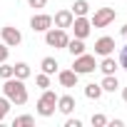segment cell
I'll return each instance as SVG.
<instances>
[{
  "label": "cell",
  "mask_w": 127,
  "mask_h": 127,
  "mask_svg": "<svg viewBox=\"0 0 127 127\" xmlns=\"http://www.w3.org/2000/svg\"><path fill=\"white\" fill-rule=\"evenodd\" d=\"M122 100H125V102H127V85H125V87H122Z\"/></svg>",
  "instance_id": "cell-30"
},
{
  "label": "cell",
  "mask_w": 127,
  "mask_h": 127,
  "mask_svg": "<svg viewBox=\"0 0 127 127\" xmlns=\"http://www.w3.org/2000/svg\"><path fill=\"white\" fill-rule=\"evenodd\" d=\"M30 125H35V117L32 115H20V117L13 120V127H30Z\"/></svg>",
  "instance_id": "cell-20"
},
{
  "label": "cell",
  "mask_w": 127,
  "mask_h": 127,
  "mask_svg": "<svg viewBox=\"0 0 127 127\" xmlns=\"http://www.w3.org/2000/svg\"><path fill=\"white\" fill-rule=\"evenodd\" d=\"M117 62H120V67H122V70H127V42L120 47V57H117Z\"/></svg>",
  "instance_id": "cell-24"
},
{
  "label": "cell",
  "mask_w": 127,
  "mask_h": 127,
  "mask_svg": "<svg viewBox=\"0 0 127 127\" xmlns=\"http://www.w3.org/2000/svg\"><path fill=\"white\" fill-rule=\"evenodd\" d=\"M115 47H117V45H115V37H110V35H102V37L95 40V55H100V57L112 55Z\"/></svg>",
  "instance_id": "cell-9"
},
{
  "label": "cell",
  "mask_w": 127,
  "mask_h": 127,
  "mask_svg": "<svg viewBox=\"0 0 127 127\" xmlns=\"http://www.w3.org/2000/svg\"><path fill=\"white\" fill-rule=\"evenodd\" d=\"M70 10H72V15H75V18H77V15H90V13H92V8H90L87 0H75Z\"/></svg>",
  "instance_id": "cell-17"
},
{
  "label": "cell",
  "mask_w": 127,
  "mask_h": 127,
  "mask_svg": "<svg viewBox=\"0 0 127 127\" xmlns=\"http://www.w3.org/2000/svg\"><path fill=\"white\" fill-rule=\"evenodd\" d=\"M0 122H3V120H0Z\"/></svg>",
  "instance_id": "cell-32"
},
{
  "label": "cell",
  "mask_w": 127,
  "mask_h": 127,
  "mask_svg": "<svg viewBox=\"0 0 127 127\" xmlns=\"http://www.w3.org/2000/svg\"><path fill=\"white\" fill-rule=\"evenodd\" d=\"M8 112H10V100L3 95V97H0V120H5Z\"/></svg>",
  "instance_id": "cell-23"
},
{
  "label": "cell",
  "mask_w": 127,
  "mask_h": 127,
  "mask_svg": "<svg viewBox=\"0 0 127 127\" xmlns=\"http://www.w3.org/2000/svg\"><path fill=\"white\" fill-rule=\"evenodd\" d=\"M0 77H3V80L13 77V65H8V60H5V62H0Z\"/></svg>",
  "instance_id": "cell-22"
},
{
  "label": "cell",
  "mask_w": 127,
  "mask_h": 127,
  "mask_svg": "<svg viewBox=\"0 0 127 127\" xmlns=\"http://www.w3.org/2000/svg\"><path fill=\"white\" fill-rule=\"evenodd\" d=\"M107 125H110V127H122V125H125V122H122V120H112V122H110V120H107Z\"/></svg>",
  "instance_id": "cell-29"
},
{
  "label": "cell",
  "mask_w": 127,
  "mask_h": 127,
  "mask_svg": "<svg viewBox=\"0 0 127 127\" xmlns=\"http://www.w3.org/2000/svg\"><path fill=\"white\" fill-rule=\"evenodd\" d=\"M72 70H75L77 75H90V72H95V70H97L95 55H87V52H82V55L72 57Z\"/></svg>",
  "instance_id": "cell-3"
},
{
  "label": "cell",
  "mask_w": 127,
  "mask_h": 127,
  "mask_svg": "<svg viewBox=\"0 0 127 127\" xmlns=\"http://www.w3.org/2000/svg\"><path fill=\"white\" fill-rule=\"evenodd\" d=\"M35 85H37L40 90H47V87H50V75H45V72H40V75L35 77Z\"/></svg>",
  "instance_id": "cell-21"
},
{
  "label": "cell",
  "mask_w": 127,
  "mask_h": 127,
  "mask_svg": "<svg viewBox=\"0 0 127 127\" xmlns=\"http://www.w3.org/2000/svg\"><path fill=\"white\" fill-rule=\"evenodd\" d=\"M100 87H102V92H115V90H120L117 75H105V80L100 82Z\"/></svg>",
  "instance_id": "cell-16"
},
{
  "label": "cell",
  "mask_w": 127,
  "mask_h": 127,
  "mask_svg": "<svg viewBox=\"0 0 127 127\" xmlns=\"http://www.w3.org/2000/svg\"><path fill=\"white\" fill-rule=\"evenodd\" d=\"M72 57H77V55H82L85 52V40H80V37H72V40H67V47H65Z\"/></svg>",
  "instance_id": "cell-15"
},
{
  "label": "cell",
  "mask_w": 127,
  "mask_h": 127,
  "mask_svg": "<svg viewBox=\"0 0 127 127\" xmlns=\"http://www.w3.org/2000/svg\"><path fill=\"white\" fill-rule=\"evenodd\" d=\"M90 122H92V127H105V125H107V117H105V115H92Z\"/></svg>",
  "instance_id": "cell-25"
},
{
  "label": "cell",
  "mask_w": 127,
  "mask_h": 127,
  "mask_svg": "<svg viewBox=\"0 0 127 127\" xmlns=\"http://www.w3.org/2000/svg\"><path fill=\"white\" fill-rule=\"evenodd\" d=\"M117 67H120V62H117L112 55H105V57H102V62L97 65V70H102V75H115V72H117Z\"/></svg>",
  "instance_id": "cell-13"
},
{
  "label": "cell",
  "mask_w": 127,
  "mask_h": 127,
  "mask_svg": "<svg viewBox=\"0 0 127 127\" xmlns=\"http://www.w3.org/2000/svg\"><path fill=\"white\" fill-rule=\"evenodd\" d=\"M0 35H3V42L8 47H18L23 42V32L18 28H13V25H3V28H0Z\"/></svg>",
  "instance_id": "cell-7"
},
{
  "label": "cell",
  "mask_w": 127,
  "mask_h": 127,
  "mask_svg": "<svg viewBox=\"0 0 127 127\" xmlns=\"http://www.w3.org/2000/svg\"><path fill=\"white\" fill-rule=\"evenodd\" d=\"M120 32H122V37H127V25H122V30H120Z\"/></svg>",
  "instance_id": "cell-31"
},
{
  "label": "cell",
  "mask_w": 127,
  "mask_h": 127,
  "mask_svg": "<svg viewBox=\"0 0 127 127\" xmlns=\"http://www.w3.org/2000/svg\"><path fill=\"white\" fill-rule=\"evenodd\" d=\"M85 97H87V100H100V97H102V87H100V82H90V85H85Z\"/></svg>",
  "instance_id": "cell-19"
},
{
  "label": "cell",
  "mask_w": 127,
  "mask_h": 127,
  "mask_svg": "<svg viewBox=\"0 0 127 127\" xmlns=\"http://www.w3.org/2000/svg\"><path fill=\"white\" fill-rule=\"evenodd\" d=\"M57 67H60V65H57L55 57H42V62H40V70H42L45 75H55Z\"/></svg>",
  "instance_id": "cell-18"
},
{
  "label": "cell",
  "mask_w": 127,
  "mask_h": 127,
  "mask_svg": "<svg viewBox=\"0 0 127 127\" xmlns=\"http://www.w3.org/2000/svg\"><path fill=\"white\" fill-rule=\"evenodd\" d=\"M65 127H82V120H77V117L72 120V117H70V120L65 122Z\"/></svg>",
  "instance_id": "cell-28"
},
{
  "label": "cell",
  "mask_w": 127,
  "mask_h": 127,
  "mask_svg": "<svg viewBox=\"0 0 127 127\" xmlns=\"http://www.w3.org/2000/svg\"><path fill=\"white\" fill-rule=\"evenodd\" d=\"M77 80H80V75H77L75 70H60V72H57V82H60L62 87H75Z\"/></svg>",
  "instance_id": "cell-12"
},
{
  "label": "cell",
  "mask_w": 127,
  "mask_h": 127,
  "mask_svg": "<svg viewBox=\"0 0 127 127\" xmlns=\"http://www.w3.org/2000/svg\"><path fill=\"white\" fill-rule=\"evenodd\" d=\"M30 28H32V32H45V30H50V28H52V15H47V13L32 15V18H30Z\"/></svg>",
  "instance_id": "cell-8"
},
{
  "label": "cell",
  "mask_w": 127,
  "mask_h": 127,
  "mask_svg": "<svg viewBox=\"0 0 127 127\" xmlns=\"http://www.w3.org/2000/svg\"><path fill=\"white\" fill-rule=\"evenodd\" d=\"M3 95L10 100V105H25L28 102V87H25V80H18V77H8L3 82Z\"/></svg>",
  "instance_id": "cell-1"
},
{
  "label": "cell",
  "mask_w": 127,
  "mask_h": 127,
  "mask_svg": "<svg viewBox=\"0 0 127 127\" xmlns=\"http://www.w3.org/2000/svg\"><path fill=\"white\" fill-rule=\"evenodd\" d=\"M55 110H57V95L47 87V90H42V95L37 100V115L40 117H52Z\"/></svg>",
  "instance_id": "cell-2"
},
{
  "label": "cell",
  "mask_w": 127,
  "mask_h": 127,
  "mask_svg": "<svg viewBox=\"0 0 127 127\" xmlns=\"http://www.w3.org/2000/svg\"><path fill=\"white\" fill-rule=\"evenodd\" d=\"M30 75H32V70H30L28 62H15V65H13V77H18V80H28Z\"/></svg>",
  "instance_id": "cell-14"
},
{
  "label": "cell",
  "mask_w": 127,
  "mask_h": 127,
  "mask_svg": "<svg viewBox=\"0 0 127 127\" xmlns=\"http://www.w3.org/2000/svg\"><path fill=\"white\" fill-rule=\"evenodd\" d=\"M8 55H10V47H8L5 42H0V62H5V60H8Z\"/></svg>",
  "instance_id": "cell-27"
},
{
  "label": "cell",
  "mask_w": 127,
  "mask_h": 127,
  "mask_svg": "<svg viewBox=\"0 0 127 127\" xmlns=\"http://www.w3.org/2000/svg\"><path fill=\"white\" fill-rule=\"evenodd\" d=\"M28 5L35 8V10H42V8L47 5V0H28Z\"/></svg>",
  "instance_id": "cell-26"
},
{
  "label": "cell",
  "mask_w": 127,
  "mask_h": 127,
  "mask_svg": "<svg viewBox=\"0 0 127 127\" xmlns=\"http://www.w3.org/2000/svg\"><path fill=\"white\" fill-rule=\"evenodd\" d=\"M67 30H62V28H50V30H45V42L50 45V47H55V50H65L67 47Z\"/></svg>",
  "instance_id": "cell-4"
},
{
  "label": "cell",
  "mask_w": 127,
  "mask_h": 127,
  "mask_svg": "<svg viewBox=\"0 0 127 127\" xmlns=\"http://www.w3.org/2000/svg\"><path fill=\"white\" fill-rule=\"evenodd\" d=\"M72 32H75V37H80V40H85L90 32H92V23H90V18L87 15H77L75 20H72Z\"/></svg>",
  "instance_id": "cell-6"
},
{
  "label": "cell",
  "mask_w": 127,
  "mask_h": 127,
  "mask_svg": "<svg viewBox=\"0 0 127 127\" xmlns=\"http://www.w3.org/2000/svg\"><path fill=\"white\" fill-rule=\"evenodd\" d=\"M75 97L72 95H60L57 97V112H62V115H72L75 112Z\"/></svg>",
  "instance_id": "cell-11"
},
{
  "label": "cell",
  "mask_w": 127,
  "mask_h": 127,
  "mask_svg": "<svg viewBox=\"0 0 127 127\" xmlns=\"http://www.w3.org/2000/svg\"><path fill=\"white\" fill-rule=\"evenodd\" d=\"M115 18H117L115 8H97L90 15V23H92V28H107L110 23H115Z\"/></svg>",
  "instance_id": "cell-5"
},
{
  "label": "cell",
  "mask_w": 127,
  "mask_h": 127,
  "mask_svg": "<svg viewBox=\"0 0 127 127\" xmlns=\"http://www.w3.org/2000/svg\"><path fill=\"white\" fill-rule=\"evenodd\" d=\"M72 20H75L72 10H57L55 18H52V25H55V28H62V30H67V28L72 25Z\"/></svg>",
  "instance_id": "cell-10"
}]
</instances>
